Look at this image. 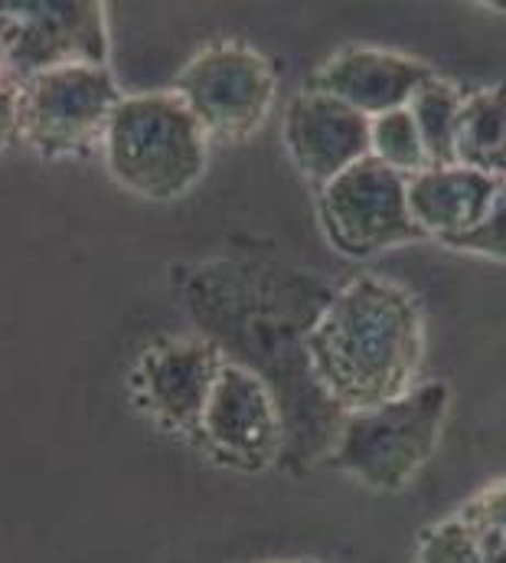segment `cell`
Returning <instances> with one entry per match:
<instances>
[{
    "label": "cell",
    "instance_id": "6da1fadb",
    "mask_svg": "<svg viewBox=\"0 0 506 563\" xmlns=\"http://www.w3.org/2000/svg\"><path fill=\"white\" fill-rule=\"evenodd\" d=\"M304 351L340 413L373 410L415 387L425 351L421 308L408 288L360 276L321 308Z\"/></svg>",
    "mask_w": 506,
    "mask_h": 563
},
{
    "label": "cell",
    "instance_id": "7a4b0ae2",
    "mask_svg": "<svg viewBox=\"0 0 506 563\" xmlns=\"http://www.w3.org/2000/svg\"><path fill=\"white\" fill-rule=\"evenodd\" d=\"M112 177L144 200H177L206 170L210 135L177 92L122 99L105 129Z\"/></svg>",
    "mask_w": 506,
    "mask_h": 563
},
{
    "label": "cell",
    "instance_id": "3957f363",
    "mask_svg": "<svg viewBox=\"0 0 506 563\" xmlns=\"http://www.w3.org/2000/svg\"><path fill=\"white\" fill-rule=\"evenodd\" d=\"M451 390L438 380L415 384L408 394L340 422L330 462L376 492L405 488L435 455L448 417Z\"/></svg>",
    "mask_w": 506,
    "mask_h": 563
},
{
    "label": "cell",
    "instance_id": "277c9868",
    "mask_svg": "<svg viewBox=\"0 0 506 563\" xmlns=\"http://www.w3.org/2000/svg\"><path fill=\"white\" fill-rule=\"evenodd\" d=\"M0 63L16 86L72 63L109 66L105 7L95 0H0Z\"/></svg>",
    "mask_w": 506,
    "mask_h": 563
},
{
    "label": "cell",
    "instance_id": "5b68a950",
    "mask_svg": "<svg viewBox=\"0 0 506 563\" xmlns=\"http://www.w3.org/2000/svg\"><path fill=\"white\" fill-rule=\"evenodd\" d=\"M321 227L330 246L350 260H367L425 240L408 210V177L376 157H363L321 187Z\"/></svg>",
    "mask_w": 506,
    "mask_h": 563
},
{
    "label": "cell",
    "instance_id": "8992f818",
    "mask_svg": "<svg viewBox=\"0 0 506 563\" xmlns=\"http://www.w3.org/2000/svg\"><path fill=\"white\" fill-rule=\"evenodd\" d=\"M274 66L246 43L223 40L196 53L173 82V92L193 112L210 139L243 141L274 106Z\"/></svg>",
    "mask_w": 506,
    "mask_h": 563
},
{
    "label": "cell",
    "instance_id": "52a82bcc",
    "mask_svg": "<svg viewBox=\"0 0 506 563\" xmlns=\"http://www.w3.org/2000/svg\"><path fill=\"white\" fill-rule=\"evenodd\" d=\"M122 92L109 66L72 63L40 73L20 86V139L59 157L105 139Z\"/></svg>",
    "mask_w": 506,
    "mask_h": 563
},
{
    "label": "cell",
    "instance_id": "ba28073f",
    "mask_svg": "<svg viewBox=\"0 0 506 563\" xmlns=\"http://www.w3.org/2000/svg\"><path fill=\"white\" fill-rule=\"evenodd\" d=\"M196 439L203 449L239 472H261L281 459L284 426L274 394L261 377L239 364H223Z\"/></svg>",
    "mask_w": 506,
    "mask_h": 563
},
{
    "label": "cell",
    "instance_id": "9c48e42d",
    "mask_svg": "<svg viewBox=\"0 0 506 563\" xmlns=\"http://www.w3.org/2000/svg\"><path fill=\"white\" fill-rule=\"evenodd\" d=\"M226 357L206 338H164L140 351L134 367L137 404L173 432L196 439L203 410Z\"/></svg>",
    "mask_w": 506,
    "mask_h": 563
},
{
    "label": "cell",
    "instance_id": "30bf717a",
    "mask_svg": "<svg viewBox=\"0 0 506 563\" xmlns=\"http://www.w3.org/2000/svg\"><path fill=\"white\" fill-rule=\"evenodd\" d=\"M284 144L294 167L317 187L370 157V119L334 96L304 89L284 115Z\"/></svg>",
    "mask_w": 506,
    "mask_h": 563
},
{
    "label": "cell",
    "instance_id": "8fae6325",
    "mask_svg": "<svg viewBox=\"0 0 506 563\" xmlns=\"http://www.w3.org/2000/svg\"><path fill=\"white\" fill-rule=\"evenodd\" d=\"M431 66L412 59L405 53L376 49V46H347L334 53L314 76V92L334 96L367 119H380L385 112L405 109L418 86L431 79Z\"/></svg>",
    "mask_w": 506,
    "mask_h": 563
},
{
    "label": "cell",
    "instance_id": "7c38bea8",
    "mask_svg": "<svg viewBox=\"0 0 506 563\" xmlns=\"http://www.w3.org/2000/svg\"><path fill=\"white\" fill-rule=\"evenodd\" d=\"M497 177L468 167H428L408 177V210L425 236L448 243L471 233L501 194Z\"/></svg>",
    "mask_w": 506,
    "mask_h": 563
},
{
    "label": "cell",
    "instance_id": "4fadbf2b",
    "mask_svg": "<svg viewBox=\"0 0 506 563\" xmlns=\"http://www.w3.org/2000/svg\"><path fill=\"white\" fill-rule=\"evenodd\" d=\"M454 164L506 180V82L464 96L454 125Z\"/></svg>",
    "mask_w": 506,
    "mask_h": 563
},
{
    "label": "cell",
    "instance_id": "5bb4252c",
    "mask_svg": "<svg viewBox=\"0 0 506 563\" xmlns=\"http://www.w3.org/2000/svg\"><path fill=\"white\" fill-rule=\"evenodd\" d=\"M461 102H464V92L454 82L431 76L425 86H418V92L405 106L408 115L415 119L418 139L425 144L428 167H458L454 164V125H458Z\"/></svg>",
    "mask_w": 506,
    "mask_h": 563
},
{
    "label": "cell",
    "instance_id": "9a60e30c",
    "mask_svg": "<svg viewBox=\"0 0 506 563\" xmlns=\"http://www.w3.org/2000/svg\"><path fill=\"white\" fill-rule=\"evenodd\" d=\"M370 157H376L380 164L392 167L402 177H415L428 170V154L408 109H395L380 119H370Z\"/></svg>",
    "mask_w": 506,
    "mask_h": 563
},
{
    "label": "cell",
    "instance_id": "2e32d148",
    "mask_svg": "<svg viewBox=\"0 0 506 563\" xmlns=\"http://www.w3.org/2000/svg\"><path fill=\"white\" fill-rule=\"evenodd\" d=\"M458 521L468 528L481 561L506 563V478L468 498L458 511Z\"/></svg>",
    "mask_w": 506,
    "mask_h": 563
},
{
    "label": "cell",
    "instance_id": "e0dca14e",
    "mask_svg": "<svg viewBox=\"0 0 506 563\" xmlns=\"http://www.w3.org/2000/svg\"><path fill=\"white\" fill-rule=\"evenodd\" d=\"M454 253H471V256H484V260H497L506 263V180L501 184V194L491 207V213L464 236H454L448 243H441Z\"/></svg>",
    "mask_w": 506,
    "mask_h": 563
},
{
    "label": "cell",
    "instance_id": "ac0fdd59",
    "mask_svg": "<svg viewBox=\"0 0 506 563\" xmlns=\"http://www.w3.org/2000/svg\"><path fill=\"white\" fill-rule=\"evenodd\" d=\"M418 563H484L468 538V528L454 518L431 525L418 541Z\"/></svg>",
    "mask_w": 506,
    "mask_h": 563
},
{
    "label": "cell",
    "instance_id": "d6986e66",
    "mask_svg": "<svg viewBox=\"0 0 506 563\" xmlns=\"http://www.w3.org/2000/svg\"><path fill=\"white\" fill-rule=\"evenodd\" d=\"M20 139V86L0 79V151Z\"/></svg>",
    "mask_w": 506,
    "mask_h": 563
},
{
    "label": "cell",
    "instance_id": "ffe728a7",
    "mask_svg": "<svg viewBox=\"0 0 506 563\" xmlns=\"http://www.w3.org/2000/svg\"><path fill=\"white\" fill-rule=\"evenodd\" d=\"M0 79H7V76H3V63H0Z\"/></svg>",
    "mask_w": 506,
    "mask_h": 563
},
{
    "label": "cell",
    "instance_id": "44dd1931",
    "mask_svg": "<svg viewBox=\"0 0 506 563\" xmlns=\"http://www.w3.org/2000/svg\"><path fill=\"white\" fill-rule=\"evenodd\" d=\"M304 563H311V561H304Z\"/></svg>",
    "mask_w": 506,
    "mask_h": 563
}]
</instances>
